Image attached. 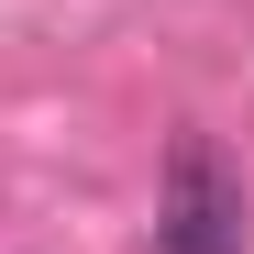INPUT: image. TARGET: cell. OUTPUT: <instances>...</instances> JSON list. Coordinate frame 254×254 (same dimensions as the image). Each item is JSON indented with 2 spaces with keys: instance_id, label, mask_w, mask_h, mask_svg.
<instances>
[{
  "instance_id": "cell-1",
  "label": "cell",
  "mask_w": 254,
  "mask_h": 254,
  "mask_svg": "<svg viewBox=\"0 0 254 254\" xmlns=\"http://www.w3.org/2000/svg\"><path fill=\"white\" fill-rule=\"evenodd\" d=\"M155 254H243V177L221 166L210 133H177V155H166Z\"/></svg>"
}]
</instances>
